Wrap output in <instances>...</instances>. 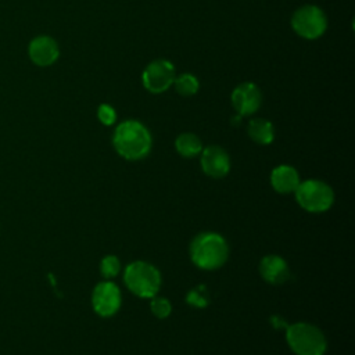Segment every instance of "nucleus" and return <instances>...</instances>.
I'll return each instance as SVG.
<instances>
[{"mask_svg": "<svg viewBox=\"0 0 355 355\" xmlns=\"http://www.w3.org/2000/svg\"><path fill=\"white\" fill-rule=\"evenodd\" d=\"M173 85H175V90L180 96H186V97L196 94L198 90V80L191 73H182L179 76H175Z\"/></svg>", "mask_w": 355, "mask_h": 355, "instance_id": "dca6fc26", "label": "nucleus"}, {"mask_svg": "<svg viewBox=\"0 0 355 355\" xmlns=\"http://www.w3.org/2000/svg\"><path fill=\"white\" fill-rule=\"evenodd\" d=\"M300 182L298 172L290 165H279L270 173L272 187L280 194L294 193Z\"/></svg>", "mask_w": 355, "mask_h": 355, "instance_id": "ddd939ff", "label": "nucleus"}, {"mask_svg": "<svg viewBox=\"0 0 355 355\" xmlns=\"http://www.w3.org/2000/svg\"><path fill=\"white\" fill-rule=\"evenodd\" d=\"M286 340L295 355H324V334L313 324L297 322L286 327Z\"/></svg>", "mask_w": 355, "mask_h": 355, "instance_id": "7ed1b4c3", "label": "nucleus"}, {"mask_svg": "<svg viewBox=\"0 0 355 355\" xmlns=\"http://www.w3.org/2000/svg\"><path fill=\"white\" fill-rule=\"evenodd\" d=\"M126 287L141 298H153L161 287V275L158 269L144 261L129 263L123 272Z\"/></svg>", "mask_w": 355, "mask_h": 355, "instance_id": "20e7f679", "label": "nucleus"}, {"mask_svg": "<svg viewBox=\"0 0 355 355\" xmlns=\"http://www.w3.org/2000/svg\"><path fill=\"white\" fill-rule=\"evenodd\" d=\"M262 279L270 284H283L290 277V268L279 255H266L259 262Z\"/></svg>", "mask_w": 355, "mask_h": 355, "instance_id": "f8f14e48", "label": "nucleus"}, {"mask_svg": "<svg viewBox=\"0 0 355 355\" xmlns=\"http://www.w3.org/2000/svg\"><path fill=\"white\" fill-rule=\"evenodd\" d=\"M175 148L182 157L193 158V157H196L201 153L202 144H201V140L197 135L186 132V133H182L176 137Z\"/></svg>", "mask_w": 355, "mask_h": 355, "instance_id": "2eb2a0df", "label": "nucleus"}, {"mask_svg": "<svg viewBox=\"0 0 355 355\" xmlns=\"http://www.w3.org/2000/svg\"><path fill=\"white\" fill-rule=\"evenodd\" d=\"M201 168L205 175L219 179L227 175L230 169V158L219 146H208L201 150Z\"/></svg>", "mask_w": 355, "mask_h": 355, "instance_id": "9d476101", "label": "nucleus"}, {"mask_svg": "<svg viewBox=\"0 0 355 355\" xmlns=\"http://www.w3.org/2000/svg\"><path fill=\"white\" fill-rule=\"evenodd\" d=\"M121 270V262L115 255H107L100 262V272L105 279L115 277Z\"/></svg>", "mask_w": 355, "mask_h": 355, "instance_id": "a211bd4d", "label": "nucleus"}, {"mask_svg": "<svg viewBox=\"0 0 355 355\" xmlns=\"http://www.w3.org/2000/svg\"><path fill=\"white\" fill-rule=\"evenodd\" d=\"M112 144L121 157L129 161H137L150 153L151 135L139 121L128 119L115 128Z\"/></svg>", "mask_w": 355, "mask_h": 355, "instance_id": "f257e3e1", "label": "nucleus"}, {"mask_svg": "<svg viewBox=\"0 0 355 355\" xmlns=\"http://www.w3.org/2000/svg\"><path fill=\"white\" fill-rule=\"evenodd\" d=\"M97 116H98V119H100V122L101 123H104V125H112L114 122H115V119H116V114H115V110L111 107V105H108V104H101L100 107H98V110H97Z\"/></svg>", "mask_w": 355, "mask_h": 355, "instance_id": "aec40b11", "label": "nucleus"}, {"mask_svg": "<svg viewBox=\"0 0 355 355\" xmlns=\"http://www.w3.org/2000/svg\"><path fill=\"white\" fill-rule=\"evenodd\" d=\"M294 194L298 205L309 212L327 211L334 201L333 189L327 183L316 179L300 182Z\"/></svg>", "mask_w": 355, "mask_h": 355, "instance_id": "39448f33", "label": "nucleus"}, {"mask_svg": "<svg viewBox=\"0 0 355 355\" xmlns=\"http://www.w3.org/2000/svg\"><path fill=\"white\" fill-rule=\"evenodd\" d=\"M270 323L273 324L275 329H277V327H279V329H280V327H287L286 323H284V320L280 319V316H272V318H270Z\"/></svg>", "mask_w": 355, "mask_h": 355, "instance_id": "412c9836", "label": "nucleus"}, {"mask_svg": "<svg viewBox=\"0 0 355 355\" xmlns=\"http://www.w3.org/2000/svg\"><path fill=\"white\" fill-rule=\"evenodd\" d=\"M291 26L298 36L312 40L324 33L327 28V18L319 7L306 4L294 11L291 17Z\"/></svg>", "mask_w": 355, "mask_h": 355, "instance_id": "423d86ee", "label": "nucleus"}, {"mask_svg": "<svg viewBox=\"0 0 355 355\" xmlns=\"http://www.w3.org/2000/svg\"><path fill=\"white\" fill-rule=\"evenodd\" d=\"M247 132L251 140L258 144H269L273 141V137H275L273 125L263 118L251 119L248 123Z\"/></svg>", "mask_w": 355, "mask_h": 355, "instance_id": "4468645a", "label": "nucleus"}, {"mask_svg": "<svg viewBox=\"0 0 355 355\" xmlns=\"http://www.w3.org/2000/svg\"><path fill=\"white\" fill-rule=\"evenodd\" d=\"M262 103V94L255 83H240L232 93V104L240 116L252 115Z\"/></svg>", "mask_w": 355, "mask_h": 355, "instance_id": "1a4fd4ad", "label": "nucleus"}, {"mask_svg": "<svg viewBox=\"0 0 355 355\" xmlns=\"http://www.w3.org/2000/svg\"><path fill=\"white\" fill-rule=\"evenodd\" d=\"M28 54L33 64L39 67H49L58 58L60 49L53 37L37 36L29 43Z\"/></svg>", "mask_w": 355, "mask_h": 355, "instance_id": "9b49d317", "label": "nucleus"}, {"mask_svg": "<svg viewBox=\"0 0 355 355\" xmlns=\"http://www.w3.org/2000/svg\"><path fill=\"white\" fill-rule=\"evenodd\" d=\"M229 257L226 240L214 232L197 234L190 244V258L201 269L212 270L220 268Z\"/></svg>", "mask_w": 355, "mask_h": 355, "instance_id": "f03ea898", "label": "nucleus"}, {"mask_svg": "<svg viewBox=\"0 0 355 355\" xmlns=\"http://www.w3.org/2000/svg\"><path fill=\"white\" fill-rule=\"evenodd\" d=\"M92 305L97 315L103 318L112 316L121 306V291L111 282L98 283L92 294Z\"/></svg>", "mask_w": 355, "mask_h": 355, "instance_id": "6e6552de", "label": "nucleus"}, {"mask_svg": "<svg viewBox=\"0 0 355 355\" xmlns=\"http://www.w3.org/2000/svg\"><path fill=\"white\" fill-rule=\"evenodd\" d=\"M175 68L166 60H155L150 62L141 75L143 86L151 93H162L173 85Z\"/></svg>", "mask_w": 355, "mask_h": 355, "instance_id": "0eeeda50", "label": "nucleus"}, {"mask_svg": "<svg viewBox=\"0 0 355 355\" xmlns=\"http://www.w3.org/2000/svg\"><path fill=\"white\" fill-rule=\"evenodd\" d=\"M150 308H151V312L155 318L158 319H165L171 315V311H172V305L171 302L164 298V297H153L151 300V304H150Z\"/></svg>", "mask_w": 355, "mask_h": 355, "instance_id": "6ab92c4d", "label": "nucleus"}, {"mask_svg": "<svg viewBox=\"0 0 355 355\" xmlns=\"http://www.w3.org/2000/svg\"><path fill=\"white\" fill-rule=\"evenodd\" d=\"M209 293L204 284L194 287L186 295V302L194 308H205L209 304Z\"/></svg>", "mask_w": 355, "mask_h": 355, "instance_id": "f3484780", "label": "nucleus"}]
</instances>
